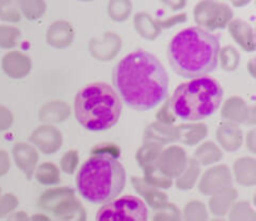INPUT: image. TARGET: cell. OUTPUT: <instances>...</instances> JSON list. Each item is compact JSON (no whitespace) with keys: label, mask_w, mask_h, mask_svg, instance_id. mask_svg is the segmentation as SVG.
<instances>
[{"label":"cell","mask_w":256,"mask_h":221,"mask_svg":"<svg viewBox=\"0 0 256 221\" xmlns=\"http://www.w3.org/2000/svg\"><path fill=\"white\" fill-rule=\"evenodd\" d=\"M232 30V34L235 39L240 42L239 44L244 48L245 50H249L252 52L254 50V38H252V32L250 29V26H248L246 24H244V22L242 20H236L230 26Z\"/></svg>","instance_id":"obj_7"},{"label":"cell","mask_w":256,"mask_h":221,"mask_svg":"<svg viewBox=\"0 0 256 221\" xmlns=\"http://www.w3.org/2000/svg\"><path fill=\"white\" fill-rule=\"evenodd\" d=\"M98 154L110 155V156L118 159V158L120 156V149L118 146H115V145H112V144L99 145V146L94 148L92 152V155H98Z\"/></svg>","instance_id":"obj_10"},{"label":"cell","mask_w":256,"mask_h":221,"mask_svg":"<svg viewBox=\"0 0 256 221\" xmlns=\"http://www.w3.org/2000/svg\"><path fill=\"white\" fill-rule=\"evenodd\" d=\"M148 218L146 204L139 198L126 195L102 205L96 221H148Z\"/></svg>","instance_id":"obj_6"},{"label":"cell","mask_w":256,"mask_h":221,"mask_svg":"<svg viewBox=\"0 0 256 221\" xmlns=\"http://www.w3.org/2000/svg\"><path fill=\"white\" fill-rule=\"evenodd\" d=\"M8 170H9V159H8V155L4 152H0V176L6 174Z\"/></svg>","instance_id":"obj_13"},{"label":"cell","mask_w":256,"mask_h":221,"mask_svg":"<svg viewBox=\"0 0 256 221\" xmlns=\"http://www.w3.org/2000/svg\"><path fill=\"white\" fill-rule=\"evenodd\" d=\"M78 165V152H70L69 154L65 155L62 158V166L64 172H66L68 174H72L75 166Z\"/></svg>","instance_id":"obj_11"},{"label":"cell","mask_w":256,"mask_h":221,"mask_svg":"<svg viewBox=\"0 0 256 221\" xmlns=\"http://www.w3.org/2000/svg\"><path fill=\"white\" fill-rule=\"evenodd\" d=\"M222 88L209 76L190 80L176 88L170 98V110L182 122H199L212 116L220 108Z\"/></svg>","instance_id":"obj_5"},{"label":"cell","mask_w":256,"mask_h":221,"mask_svg":"<svg viewBox=\"0 0 256 221\" xmlns=\"http://www.w3.org/2000/svg\"><path fill=\"white\" fill-rule=\"evenodd\" d=\"M122 100L110 85L92 82L75 98V118L82 128L92 132L112 129L122 115Z\"/></svg>","instance_id":"obj_4"},{"label":"cell","mask_w":256,"mask_h":221,"mask_svg":"<svg viewBox=\"0 0 256 221\" xmlns=\"http://www.w3.org/2000/svg\"><path fill=\"white\" fill-rule=\"evenodd\" d=\"M126 182V172L119 160L110 155H92L76 176L78 192L92 204H106L116 199Z\"/></svg>","instance_id":"obj_3"},{"label":"cell","mask_w":256,"mask_h":221,"mask_svg":"<svg viewBox=\"0 0 256 221\" xmlns=\"http://www.w3.org/2000/svg\"><path fill=\"white\" fill-rule=\"evenodd\" d=\"M115 92L136 112H149L168 99L169 75L155 55L135 50L112 70Z\"/></svg>","instance_id":"obj_1"},{"label":"cell","mask_w":256,"mask_h":221,"mask_svg":"<svg viewBox=\"0 0 256 221\" xmlns=\"http://www.w3.org/2000/svg\"><path fill=\"white\" fill-rule=\"evenodd\" d=\"M12 125V115L4 108H0V130H5Z\"/></svg>","instance_id":"obj_12"},{"label":"cell","mask_w":256,"mask_h":221,"mask_svg":"<svg viewBox=\"0 0 256 221\" xmlns=\"http://www.w3.org/2000/svg\"><path fill=\"white\" fill-rule=\"evenodd\" d=\"M36 178L42 184L52 185L59 182V172L52 164H44L39 168L36 172Z\"/></svg>","instance_id":"obj_8"},{"label":"cell","mask_w":256,"mask_h":221,"mask_svg":"<svg viewBox=\"0 0 256 221\" xmlns=\"http://www.w3.org/2000/svg\"><path fill=\"white\" fill-rule=\"evenodd\" d=\"M15 36H18V30L12 28H0V46L12 48L15 45Z\"/></svg>","instance_id":"obj_9"},{"label":"cell","mask_w":256,"mask_h":221,"mask_svg":"<svg viewBox=\"0 0 256 221\" xmlns=\"http://www.w3.org/2000/svg\"><path fill=\"white\" fill-rule=\"evenodd\" d=\"M219 39L202 28H188L178 32L168 48L172 69L185 79H199L214 72L219 62Z\"/></svg>","instance_id":"obj_2"}]
</instances>
